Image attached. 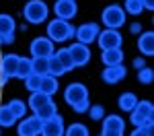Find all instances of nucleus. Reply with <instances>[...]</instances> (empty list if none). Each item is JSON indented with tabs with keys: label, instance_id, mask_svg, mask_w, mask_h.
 I'll list each match as a JSON object with an SVG mask.
<instances>
[{
	"label": "nucleus",
	"instance_id": "nucleus-42",
	"mask_svg": "<svg viewBox=\"0 0 154 136\" xmlns=\"http://www.w3.org/2000/svg\"><path fill=\"white\" fill-rule=\"evenodd\" d=\"M0 136H2V134H0Z\"/></svg>",
	"mask_w": 154,
	"mask_h": 136
},
{
	"label": "nucleus",
	"instance_id": "nucleus-16",
	"mask_svg": "<svg viewBox=\"0 0 154 136\" xmlns=\"http://www.w3.org/2000/svg\"><path fill=\"white\" fill-rule=\"evenodd\" d=\"M54 12H56V19H62V21H70L76 17L78 12V6L76 2H56L54 6Z\"/></svg>",
	"mask_w": 154,
	"mask_h": 136
},
{
	"label": "nucleus",
	"instance_id": "nucleus-24",
	"mask_svg": "<svg viewBox=\"0 0 154 136\" xmlns=\"http://www.w3.org/2000/svg\"><path fill=\"white\" fill-rule=\"evenodd\" d=\"M121 8H123V12H125V14L140 17V14L144 12V4H142V0H125Z\"/></svg>",
	"mask_w": 154,
	"mask_h": 136
},
{
	"label": "nucleus",
	"instance_id": "nucleus-21",
	"mask_svg": "<svg viewBox=\"0 0 154 136\" xmlns=\"http://www.w3.org/2000/svg\"><path fill=\"white\" fill-rule=\"evenodd\" d=\"M33 113H35L39 120H43V122H45V120H49V118H51V115H56V113H58V107H56V103L49 99L48 103H43V105H41L39 109H35Z\"/></svg>",
	"mask_w": 154,
	"mask_h": 136
},
{
	"label": "nucleus",
	"instance_id": "nucleus-20",
	"mask_svg": "<svg viewBox=\"0 0 154 136\" xmlns=\"http://www.w3.org/2000/svg\"><path fill=\"white\" fill-rule=\"evenodd\" d=\"M140 99L136 97V93H131V91H128V93H121L117 99V105L121 111H125V113H130L134 107H136V103H138Z\"/></svg>",
	"mask_w": 154,
	"mask_h": 136
},
{
	"label": "nucleus",
	"instance_id": "nucleus-6",
	"mask_svg": "<svg viewBox=\"0 0 154 136\" xmlns=\"http://www.w3.org/2000/svg\"><path fill=\"white\" fill-rule=\"evenodd\" d=\"M123 132H125L123 118H119L117 113H109L103 118V128H101L103 136H123Z\"/></svg>",
	"mask_w": 154,
	"mask_h": 136
},
{
	"label": "nucleus",
	"instance_id": "nucleus-26",
	"mask_svg": "<svg viewBox=\"0 0 154 136\" xmlns=\"http://www.w3.org/2000/svg\"><path fill=\"white\" fill-rule=\"evenodd\" d=\"M48 74H49V76H56V78H60V76H64V74H66L64 66L60 64V60L54 56V54L48 58Z\"/></svg>",
	"mask_w": 154,
	"mask_h": 136
},
{
	"label": "nucleus",
	"instance_id": "nucleus-35",
	"mask_svg": "<svg viewBox=\"0 0 154 136\" xmlns=\"http://www.w3.org/2000/svg\"><path fill=\"white\" fill-rule=\"evenodd\" d=\"M130 136H152V128H146V126H140V128H136Z\"/></svg>",
	"mask_w": 154,
	"mask_h": 136
},
{
	"label": "nucleus",
	"instance_id": "nucleus-11",
	"mask_svg": "<svg viewBox=\"0 0 154 136\" xmlns=\"http://www.w3.org/2000/svg\"><path fill=\"white\" fill-rule=\"evenodd\" d=\"M64 130H66L64 115L62 113H56V115H51L49 120H45V122L41 124L39 136H64Z\"/></svg>",
	"mask_w": 154,
	"mask_h": 136
},
{
	"label": "nucleus",
	"instance_id": "nucleus-36",
	"mask_svg": "<svg viewBox=\"0 0 154 136\" xmlns=\"http://www.w3.org/2000/svg\"><path fill=\"white\" fill-rule=\"evenodd\" d=\"M131 66H134V68H138V70H142L144 66H146V62H144V56H138V58H134Z\"/></svg>",
	"mask_w": 154,
	"mask_h": 136
},
{
	"label": "nucleus",
	"instance_id": "nucleus-22",
	"mask_svg": "<svg viewBox=\"0 0 154 136\" xmlns=\"http://www.w3.org/2000/svg\"><path fill=\"white\" fill-rule=\"evenodd\" d=\"M17 124V118H14V113L8 109V105L4 103V105H0V128H12Z\"/></svg>",
	"mask_w": 154,
	"mask_h": 136
},
{
	"label": "nucleus",
	"instance_id": "nucleus-34",
	"mask_svg": "<svg viewBox=\"0 0 154 136\" xmlns=\"http://www.w3.org/2000/svg\"><path fill=\"white\" fill-rule=\"evenodd\" d=\"M91 107V101L88 99H84V101H78L76 105H72V109L76 111V113H86V109Z\"/></svg>",
	"mask_w": 154,
	"mask_h": 136
},
{
	"label": "nucleus",
	"instance_id": "nucleus-32",
	"mask_svg": "<svg viewBox=\"0 0 154 136\" xmlns=\"http://www.w3.org/2000/svg\"><path fill=\"white\" fill-rule=\"evenodd\" d=\"M152 81H154V70L152 68L144 66L142 70H138V83H140V85H152Z\"/></svg>",
	"mask_w": 154,
	"mask_h": 136
},
{
	"label": "nucleus",
	"instance_id": "nucleus-30",
	"mask_svg": "<svg viewBox=\"0 0 154 136\" xmlns=\"http://www.w3.org/2000/svg\"><path fill=\"white\" fill-rule=\"evenodd\" d=\"M31 72L45 76L48 74V58H31Z\"/></svg>",
	"mask_w": 154,
	"mask_h": 136
},
{
	"label": "nucleus",
	"instance_id": "nucleus-29",
	"mask_svg": "<svg viewBox=\"0 0 154 136\" xmlns=\"http://www.w3.org/2000/svg\"><path fill=\"white\" fill-rule=\"evenodd\" d=\"M29 74H31V58H19V66H17V74H14V78L25 81Z\"/></svg>",
	"mask_w": 154,
	"mask_h": 136
},
{
	"label": "nucleus",
	"instance_id": "nucleus-7",
	"mask_svg": "<svg viewBox=\"0 0 154 136\" xmlns=\"http://www.w3.org/2000/svg\"><path fill=\"white\" fill-rule=\"evenodd\" d=\"M14 31H17V23L14 17L0 12V46H8L14 41Z\"/></svg>",
	"mask_w": 154,
	"mask_h": 136
},
{
	"label": "nucleus",
	"instance_id": "nucleus-19",
	"mask_svg": "<svg viewBox=\"0 0 154 136\" xmlns=\"http://www.w3.org/2000/svg\"><path fill=\"white\" fill-rule=\"evenodd\" d=\"M58 78L56 76H49V74H45V76H41V85H39V91L43 93V95H48V97H54L56 93H58Z\"/></svg>",
	"mask_w": 154,
	"mask_h": 136
},
{
	"label": "nucleus",
	"instance_id": "nucleus-17",
	"mask_svg": "<svg viewBox=\"0 0 154 136\" xmlns=\"http://www.w3.org/2000/svg\"><path fill=\"white\" fill-rule=\"evenodd\" d=\"M138 49L142 56H154V33L152 31H144L138 37Z\"/></svg>",
	"mask_w": 154,
	"mask_h": 136
},
{
	"label": "nucleus",
	"instance_id": "nucleus-4",
	"mask_svg": "<svg viewBox=\"0 0 154 136\" xmlns=\"http://www.w3.org/2000/svg\"><path fill=\"white\" fill-rule=\"evenodd\" d=\"M101 21L105 25V29H119L125 25V12L119 4H111V6H105L103 12H101Z\"/></svg>",
	"mask_w": 154,
	"mask_h": 136
},
{
	"label": "nucleus",
	"instance_id": "nucleus-37",
	"mask_svg": "<svg viewBox=\"0 0 154 136\" xmlns=\"http://www.w3.org/2000/svg\"><path fill=\"white\" fill-rule=\"evenodd\" d=\"M130 31L134 33V35H140V33H142V25H140V23H131L130 25Z\"/></svg>",
	"mask_w": 154,
	"mask_h": 136
},
{
	"label": "nucleus",
	"instance_id": "nucleus-40",
	"mask_svg": "<svg viewBox=\"0 0 154 136\" xmlns=\"http://www.w3.org/2000/svg\"><path fill=\"white\" fill-rule=\"evenodd\" d=\"M58 2H76V0H58Z\"/></svg>",
	"mask_w": 154,
	"mask_h": 136
},
{
	"label": "nucleus",
	"instance_id": "nucleus-41",
	"mask_svg": "<svg viewBox=\"0 0 154 136\" xmlns=\"http://www.w3.org/2000/svg\"><path fill=\"white\" fill-rule=\"evenodd\" d=\"M97 136H103V134H97Z\"/></svg>",
	"mask_w": 154,
	"mask_h": 136
},
{
	"label": "nucleus",
	"instance_id": "nucleus-5",
	"mask_svg": "<svg viewBox=\"0 0 154 136\" xmlns=\"http://www.w3.org/2000/svg\"><path fill=\"white\" fill-rule=\"evenodd\" d=\"M97 43H99L101 52H105V49H117L123 43V35L119 33V29H105V31H99Z\"/></svg>",
	"mask_w": 154,
	"mask_h": 136
},
{
	"label": "nucleus",
	"instance_id": "nucleus-15",
	"mask_svg": "<svg viewBox=\"0 0 154 136\" xmlns=\"http://www.w3.org/2000/svg\"><path fill=\"white\" fill-rule=\"evenodd\" d=\"M19 58H21V56H17V54H4V56L0 58V68H2V72L6 76V81L14 78L17 66H19Z\"/></svg>",
	"mask_w": 154,
	"mask_h": 136
},
{
	"label": "nucleus",
	"instance_id": "nucleus-3",
	"mask_svg": "<svg viewBox=\"0 0 154 136\" xmlns=\"http://www.w3.org/2000/svg\"><path fill=\"white\" fill-rule=\"evenodd\" d=\"M23 17H25L27 23L41 25V23L48 21L49 8H48V4H45L43 0H29V2L25 4V8H23Z\"/></svg>",
	"mask_w": 154,
	"mask_h": 136
},
{
	"label": "nucleus",
	"instance_id": "nucleus-10",
	"mask_svg": "<svg viewBox=\"0 0 154 136\" xmlns=\"http://www.w3.org/2000/svg\"><path fill=\"white\" fill-rule=\"evenodd\" d=\"M88 99V89L82 85V83H70V85L64 89V101L68 105H76L78 101H84Z\"/></svg>",
	"mask_w": 154,
	"mask_h": 136
},
{
	"label": "nucleus",
	"instance_id": "nucleus-13",
	"mask_svg": "<svg viewBox=\"0 0 154 136\" xmlns=\"http://www.w3.org/2000/svg\"><path fill=\"white\" fill-rule=\"evenodd\" d=\"M72 56V62H74V68H80V66H86L88 62H91V49L88 46H84V43H78V41H74L70 48H68Z\"/></svg>",
	"mask_w": 154,
	"mask_h": 136
},
{
	"label": "nucleus",
	"instance_id": "nucleus-27",
	"mask_svg": "<svg viewBox=\"0 0 154 136\" xmlns=\"http://www.w3.org/2000/svg\"><path fill=\"white\" fill-rule=\"evenodd\" d=\"M51 97H48V95H43L41 91H35V93H31V97H29V101H27V105H29V109L31 111H35L39 109L43 103H48Z\"/></svg>",
	"mask_w": 154,
	"mask_h": 136
},
{
	"label": "nucleus",
	"instance_id": "nucleus-31",
	"mask_svg": "<svg viewBox=\"0 0 154 136\" xmlns=\"http://www.w3.org/2000/svg\"><path fill=\"white\" fill-rule=\"evenodd\" d=\"M25 83V89H27V91H31V93H35V91H39V85H41V76H39V74H29V76H27V78H25L23 81Z\"/></svg>",
	"mask_w": 154,
	"mask_h": 136
},
{
	"label": "nucleus",
	"instance_id": "nucleus-2",
	"mask_svg": "<svg viewBox=\"0 0 154 136\" xmlns=\"http://www.w3.org/2000/svg\"><path fill=\"white\" fill-rule=\"evenodd\" d=\"M74 29L70 21H62V19H54L48 23V39H51L54 43H64L74 37Z\"/></svg>",
	"mask_w": 154,
	"mask_h": 136
},
{
	"label": "nucleus",
	"instance_id": "nucleus-25",
	"mask_svg": "<svg viewBox=\"0 0 154 136\" xmlns=\"http://www.w3.org/2000/svg\"><path fill=\"white\" fill-rule=\"evenodd\" d=\"M64 136H91V132H88V126L86 124L74 122L64 130Z\"/></svg>",
	"mask_w": 154,
	"mask_h": 136
},
{
	"label": "nucleus",
	"instance_id": "nucleus-1",
	"mask_svg": "<svg viewBox=\"0 0 154 136\" xmlns=\"http://www.w3.org/2000/svg\"><path fill=\"white\" fill-rule=\"evenodd\" d=\"M130 122L140 128V126H146V128H152L154 126V105L150 101H138L136 107L130 111Z\"/></svg>",
	"mask_w": 154,
	"mask_h": 136
},
{
	"label": "nucleus",
	"instance_id": "nucleus-14",
	"mask_svg": "<svg viewBox=\"0 0 154 136\" xmlns=\"http://www.w3.org/2000/svg\"><path fill=\"white\" fill-rule=\"evenodd\" d=\"M128 76V68L123 64H117V66H105L103 72H101V78L105 85H117L123 78Z\"/></svg>",
	"mask_w": 154,
	"mask_h": 136
},
{
	"label": "nucleus",
	"instance_id": "nucleus-33",
	"mask_svg": "<svg viewBox=\"0 0 154 136\" xmlns=\"http://www.w3.org/2000/svg\"><path fill=\"white\" fill-rule=\"evenodd\" d=\"M86 113H88V118H91L93 122H99V120L105 118V107H103V105H91V107L86 109Z\"/></svg>",
	"mask_w": 154,
	"mask_h": 136
},
{
	"label": "nucleus",
	"instance_id": "nucleus-28",
	"mask_svg": "<svg viewBox=\"0 0 154 136\" xmlns=\"http://www.w3.org/2000/svg\"><path fill=\"white\" fill-rule=\"evenodd\" d=\"M6 105H8V109L14 113V118H17V120L27 115V103H25V101H21V99H11Z\"/></svg>",
	"mask_w": 154,
	"mask_h": 136
},
{
	"label": "nucleus",
	"instance_id": "nucleus-12",
	"mask_svg": "<svg viewBox=\"0 0 154 136\" xmlns=\"http://www.w3.org/2000/svg\"><path fill=\"white\" fill-rule=\"evenodd\" d=\"M41 124H43V120H39L35 113L29 115V118H23L19 122V126H17V134L19 136H39Z\"/></svg>",
	"mask_w": 154,
	"mask_h": 136
},
{
	"label": "nucleus",
	"instance_id": "nucleus-8",
	"mask_svg": "<svg viewBox=\"0 0 154 136\" xmlns=\"http://www.w3.org/2000/svg\"><path fill=\"white\" fill-rule=\"evenodd\" d=\"M99 25L97 23H82L78 25L76 29H74V37H76V41L78 43H84V46H91V43H95L97 37H99Z\"/></svg>",
	"mask_w": 154,
	"mask_h": 136
},
{
	"label": "nucleus",
	"instance_id": "nucleus-18",
	"mask_svg": "<svg viewBox=\"0 0 154 136\" xmlns=\"http://www.w3.org/2000/svg\"><path fill=\"white\" fill-rule=\"evenodd\" d=\"M123 49L117 48V49H105V52H101V62L105 64V66H117L123 62Z\"/></svg>",
	"mask_w": 154,
	"mask_h": 136
},
{
	"label": "nucleus",
	"instance_id": "nucleus-38",
	"mask_svg": "<svg viewBox=\"0 0 154 136\" xmlns=\"http://www.w3.org/2000/svg\"><path fill=\"white\" fill-rule=\"evenodd\" d=\"M144 4V11H152L154 8V0H142Z\"/></svg>",
	"mask_w": 154,
	"mask_h": 136
},
{
	"label": "nucleus",
	"instance_id": "nucleus-9",
	"mask_svg": "<svg viewBox=\"0 0 154 136\" xmlns=\"http://www.w3.org/2000/svg\"><path fill=\"white\" fill-rule=\"evenodd\" d=\"M29 52H31V58H49L56 49H54V41L48 39V37H35L29 46Z\"/></svg>",
	"mask_w": 154,
	"mask_h": 136
},
{
	"label": "nucleus",
	"instance_id": "nucleus-39",
	"mask_svg": "<svg viewBox=\"0 0 154 136\" xmlns=\"http://www.w3.org/2000/svg\"><path fill=\"white\" fill-rule=\"evenodd\" d=\"M6 83H8V81H6V76H4V72H2V68H0V89H2V87L6 85Z\"/></svg>",
	"mask_w": 154,
	"mask_h": 136
},
{
	"label": "nucleus",
	"instance_id": "nucleus-23",
	"mask_svg": "<svg viewBox=\"0 0 154 136\" xmlns=\"http://www.w3.org/2000/svg\"><path fill=\"white\" fill-rule=\"evenodd\" d=\"M54 56L60 60V64L64 66L66 72L74 70V62H72V56H70V52H68V48H60L58 52H54Z\"/></svg>",
	"mask_w": 154,
	"mask_h": 136
}]
</instances>
